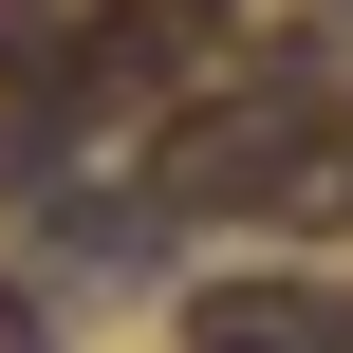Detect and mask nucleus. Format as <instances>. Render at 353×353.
Masks as SVG:
<instances>
[{"label": "nucleus", "mask_w": 353, "mask_h": 353, "mask_svg": "<svg viewBox=\"0 0 353 353\" xmlns=\"http://www.w3.org/2000/svg\"><path fill=\"white\" fill-rule=\"evenodd\" d=\"M0 353H56V316H37V279H0Z\"/></svg>", "instance_id": "obj_4"}, {"label": "nucleus", "mask_w": 353, "mask_h": 353, "mask_svg": "<svg viewBox=\"0 0 353 353\" xmlns=\"http://www.w3.org/2000/svg\"><path fill=\"white\" fill-rule=\"evenodd\" d=\"M261 223H279V242H335V223H353V112H335V93H316V130L279 149V186H261Z\"/></svg>", "instance_id": "obj_2"}, {"label": "nucleus", "mask_w": 353, "mask_h": 353, "mask_svg": "<svg viewBox=\"0 0 353 353\" xmlns=\"http://www.w3.org/2000/svg\"><path fill=\"white\" fill-rule=\"evenodd\" d=\"M186 353H353L335 279H205L186 298Z\"/></svg>", "instance_id": "obj_1"}, {"label": "nucleus", "mask_w": 353, "mask_h": 353, "mask_svg": "<svg viewBox=\"0 0 353 353\" xmlns=\"http://www.w3.org/2000/svg\"><path fill=\"white\" fill-rule=\"evenodd\" d=\"M335 37H353V0H242V56L261 74H316Z\"/></svg>", "instance_id": "obj_3"}]
</instances>
